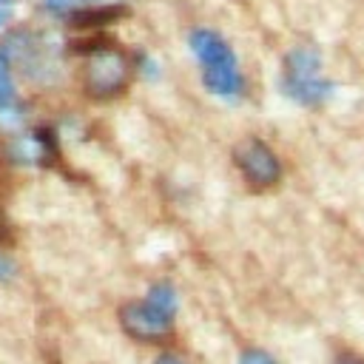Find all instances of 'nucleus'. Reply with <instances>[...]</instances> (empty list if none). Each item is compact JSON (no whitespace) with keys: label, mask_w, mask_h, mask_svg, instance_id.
Masks as SVG:
<instances>
[{"label":"nucleus","mask_w":364,"mask_h":364,"mask_svg":"<svg viewBox=\"0 0 364 364\" xmlns=\"http://www.w3.org/2000/svg\"><path fill=\"white\" fill-rule=\"evenodd\" d=\"M171 318L165 310L154 307L151 301H128L119 310V324L131 338L139 341H162L171 333Z\"/></svg>","instance_id":"2"},{"label":"nucleus","mask_w":364,"mask_h":364,"mask_svg":"<svg viewBox=\"0 0 364 364\" xmlns=\"http://www.w3.org/2000/svg\"><path fill=\"white\" fill-rule=\"evenodd\" d=\"M14 273V264H11V259L6 256V253H0V279H9Z\"/></svg>","instance_id":"7"},{"label":"nucleus","mask_w":364,"mask_h":364,"mask_svg":"<svg viewBox=\"0 0 364 364\" xmlns=\"http://www.w3.org/2000/svg\"><path fill=\"white\" fill-rule=\"evenodd\" d=\"M154 307H159V310H165L168 316H173V310H176V296H173V290L168 287V284H156L154 290H151V299H148Z\"/></svg>","instance_id":"4"},{"label":"nucleus","mask_w":364,"mask_h":364,"mask_svg":"<svg viewBox=\"0 0 364 364\" xmlns=\"http://www.w3.org/2000/svg\"><path fill=\"white\" fill-rule=\"evenodd\" d=\"M233 162L253 191H267L282 179V162L259 136H245L233 145Z\"/></svg>","instance_id":"1"},{"label":"nucleus","mask_w":364,"mask_h":364,"mask_svg":"<svg viewBox=\"0 0 364 364\" xmlns=\"http://www.w3.org/2000/svg\"><path fill=\"white\" fill-rule=\"evenodd\" d=\"M156 364H188L185 358H179V355H173V353H165V355H159L156 358Z\"/></svg>","instance_id":"8"},{"label":"nucleus","mask_w":364,"mask_h":364,"mask_svg":"<svg viewBox=\"0 0 364 364\" xmlns=\"http://www.w3.org/2000/svg\"><path fill=\"white\" fill-rule=\"evenodd\" d=\"M239 364H276V361L264 350H245L242 358H239Z\"/></svg>","instance_id":"5"},{"label":"nucleus","mask_w":364,"mask_h":364,"mask_svg":"<svg viewBox=\"0 0 364 364\" xmlns=\"http://www.w3.org/2000/svg\"><path fill=\"white\" fill-rule=\"evenodd\" d=\"M333 364H364V355H358V353H353V350H341V353L333 358Z\"/></svg>","instance_id":"6"},{"label":"nucleus","mask_w":364,"mask_h":364,"mask_svg":"<svg viewBox=\"0 0 364 364\" xmlns=\"http://www.w3.org/2000/svg\"><path fill=\"white\" fill-rule=\"evenodd\" d=\"M125 77H128V71H125V65H122L119 57H102V60H97V63L91 65V71H88V85H91L97 94H114L117 88L125 85Z\"/></svg>","instance_id":"3"}]
</instances>
